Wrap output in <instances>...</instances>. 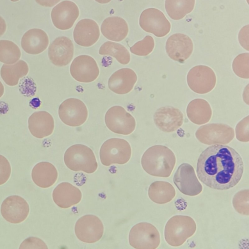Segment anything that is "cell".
<instances>
[{"label": "cell", "mask_w": 249, "mask_h": 249, "mask_svg": "<svg viewBox=\"0 0 249 249\" xmlns=\"http://www.w3.org/2000/svg\"><path fill=\"white\" fill-rule=\"evenodd\" d=\"M195 135L200 142L205 144H227L234 138V131L226 124H208L200 126Z\"/></svg>", "instance_id": "obj_7"}, {"label": "cell", "mask_w": 249, "mask_h": 249, "mask_svg": "<svg viewBox=\"0 0 249 249\" xmlns=\"http://www.w3.org/2000/svg\"><path fill=\"white\" fill-rule=\"evenodd\" d=\"M249 190H243L237 192L233 196L232 204L235 210L239 213L249 215Z\"/></svg>", "instance_id": "obj_35"}, {"label": "cell", "mask_w": 249, "mask_h": 249, "mask_svg": "<svg viewBox=\"0 0 249 249\" xmlns=\"http://www.w3.org/2000/svg\"><path fill=\"white\" fill-rule=\"evenodd\" d=\"M96 2L101 4H106L109 2L111 0H95Z\"/></svg>", "instance_id": "obj_43"}, {"label": "cell", "mask_w": 249, "mask_h": 249, "mask_svg": "<svg viewBox=\"0 0 249 249\" xmlns=\"http://www.w3.org/2000/svg\"><path fill=\"white\" fill-rule=\"evenodd\" d=\"M235 134L237 139L242 142L249 141V116L243 118L236 125Z\"/></svg>", "instance_id": "obj_36"}, {"label": "cell", "mask_w": 249, "mask_h": 249, "mask_svg": "<svg viewBox=\"0 0 249 249\" xmlns=\"http://www.w3.org/2000/svg\"><path fill=\"white\" fill-rule=\"evenodd\" d=\"M53 198L59 207L68 208L80 202L82 193L77 187L71 183L62 182L53 190Z\"/></svg>", "instance_id": "obj_24"}, {"label": "cell", "mask_w": 249, "mask_h": 249, "mask_svg": "<svg viewBox=\"0 0 249 249\" xmlns=\"http://www.w3.org/2000/svg\"><path fill=\"white\" fill-rule=\"evenodd\" d=\"M64 160L67 167L73 171H81L90 174L94 173L98 167L93 151L81 144L68 148L64 154Z\"/></svg>", "instance_id": "obj_4"}, {"label": "cell", "mask_w": 249, "mask_h": 249, "mask_svg": "<svg viewBox=\"0 0 249 249\" xmlns=\"http://www.w3.org/2000/svg\"><path fill=\"white\" fill-rule=\"evenodd\" d=\"M232 68L234 73L238 77L249 78V53H243L238 55L233 60Z\"/></svg>", "instance_id": "obj_33"}, {"label": "cell", "mask_w": 249, "mask_h": 249, "mask_svg": "<svg viewBox=\"0 0 249 249\" xmlns=\"http://www.w3.org/2000/svg\"><path fill=\"white\" fill-rule=\"evenodd\" d=\"M196 230V223L191 217L175 215L171 217L165 225V240L169 245L178 247L193 236Z\"/></svg>", "instance_id": "obj_3"}, {"label": "cell", "mask_w": 249, "mask_h": 249, "mask_svg": "<svg viewBox=\"0 0 249 249\" xmlns=\"http://www.w3.org/2000/svg\"><path fill=\"white\" fill-rule=\"evenodd\" d=\"M137 80V74L133 70L123 68L111 75L108 80V87L116 94H125L132 90Z\"/></svg>", "instance_id": "obj_21"}, {"label": "cell", "mask_w": 249, "mask_h": 249, "mask_svg": "<svg viewBox=\"0 0 249 249\" xmlns=\"http://www.w3.org/2000/svg\"><path fill=\"white\" fill-rule=\"evenodd\" d=\"M28 65L23 60H18L12 64H3L0 69V76L4 82L10 86L17 85L20 78L26 75Z\"/></svg>", "instance_id": "obj_29"}, {"label": "cell", "mask_w": 249, "mask_h": 249, "mask_svg": "<svg viewBox=\"0 0 249 249\" xmlns=\"http://www.w3.org/2000/svg\"><path fill=\"white\" fill-rule=\"evenodd\" d=\"M11 166L8 160L0 155V185L5 183L11 174Z\"/></svg>", "instance_id": "obj_37"}, {"label": "cell", "mask_w": 249, "mask_h": 249, "mask_svg": "<svg viewBox=\"0 0 249 249\" xmlns=\"http://www.w3.org/2000/svg\"><path fill=\"white\" fill-rule=\"evenodd\" d=\"M104 227L101 220L94 215H85L80 218L75 225V233L81 241L92 243L103 236Z\"/></svg>", "instance_id": "obj_13"}, {"label": "cell", "mask_w": 249, "mask_h": 249, "mask_svg": "<svg viewBox=\"0 0 249 249\" xmlns=\"http://www.w3.org/2000/svg\"><path fill=\"white\" fill-rule=\"evenodd\" d=\"M19 248L47 249L48 248L42 240L36 237H32L25 240L21 244Z\"/></svg>", "instance_id": "obj_38"}, {"label": "cell", "mask_w": 249, "mask_h": 249, "mask_svg": "<svg viewBox=\"0 0 249 249\" xmlns=\"http://www.w3.org/2000/svg\"><path fill=\"white\" fill-rule=\"evenodd\" d=\"M173 182L179 191L189 196H196L202 191V186L198 181L193 167L183 163L178 168L173 177Z\"/></svg>", "instance_id": "obj_12"}, {"label": "cell", "mask_w": 249, "mask_h": 249, "mask_svg": "<svg viewBox=\"0 0 249 249\" xmlns=\"http://www.w3.org/2000/svg\"><path fill=\"white\" fill-rule=\"evenodd\" d=\"M154 121L157 127L162 131L172 132L182 125L183 114L179 109L173 107H162L155 112Z\"/></svg>", "instance_id": "obj_18"}, {"label": "cell", "mask_w": 249, "mask_h": 249, "mask_svg": "<svg viewBox=\"0 0 249 249\" xmlns=\"http://www.w3.org/2000/svg\"><path fill=\"white\" fill-rule=\"evenodd\" d=\"M70 71L71 76L82 83L93 82L99 74L97 62L88 55H80L75 57L70 66Z\"/></svg>", "instance_id": "obj_14"}, {"label": "cell", "mask_w": 249, "mask_h": 249, "mask_svg": "<svg viewBox=\"0 0 249 249\" xmlns=\"http://www.w3.org/2000/svg\"><path fill=\"white\" fill-rule=\"evenodd\" d=\"M105 122L110 130L119 134H130L136 127L134 118L120 106H113L107 110L105 114Z\"/></svg>", "instance_id": "obj_8"}, {"label": "cell", "mask_w": 249, "mask_h": 249, "mask_svg": "<svg viewBox=\"0 0 249 249\" xmlns=\"http://www.w3.org/2000/svg\"><path fill=\"white\" fill-rule=\"evenodd\" d=\"M47 34L43 30L33 28L27 31L22 36L21 46L27 53L37 54L45 51L49 45Z\"/></svg>", "instance_id": "obj_23"}, {"label": "cell", "mask_w": 249, "mask_h": 249, "mask_svg": "<svg viewBox=\"0 0 249 249\" xmlns=\"http://www.w3.org/2000/svg\"><path fill=\"white\" fill-rule=\"evenodd\" d=\"M100 34L97 23L91 19L84 18L76 24L73 36L77 44L83 47H90L98 41Z\"/></svg>", "instance_id": "obj_20"}, {"label": "cell", "mask_w": 249, "mask_h": 249, "mask_svg": "<svg viewBox=\"0 0 249 249\" xmlns=\"http://www.w3.org/2000/svg\"><path fill=\"white\" fill-rule=\"evenodd\" d=\"M4 91V87L2 83L0 81V98L3 95Z\"/></svg>", "instance_id": "obj_42"}, {"label": "cell", "mask_w": 249, "mask_h": 249, "mask_svg": "<svg viewBox=\"0 0 249 249\" xmlns=\"http://www.w3.org/2000/svg\"><path fill=\"white\" fill-rule=\"evenodd\" d=\"M0 212L3 217L12 223L23 221L29 212V205L26 201L18 196H11L2 203Z\"/></svg>", "instance_id": "obj_17"}, {"label": "cell", "mask_w": 249, "mask_h": 249, "mask_svg": "<svg viewBox=\"0 0 249 249\" xmlns=\"http://www.w3.org/2000/svg\"><path fill=\"white\" fill-rule=\"evenodd\" d=\"M165 48L170 58L182 63L191 55L193 51V43L188 36L176 33L168 38Z\"/></svg>", "instance_id": "obj_16"}, {"label": "cell", "mask_w": 249, "mask_h": 249, "mask_svg": "<svg viewBox=\"0 0 249 249\" xmlns=\"http://www.w3.org/2000/svg\"><path fill=\"white\" fill-rule=\"evenodd\" d=\"M148 194L152 201L162 204L171 201L176 196V191L168 182L156 181L150 184Z\"/></svg>", "instance_id": "obj_28"}, {"label": "cell", "mask_w": 249, "mask_h": 249, "mask_svg": "<svg viewBox=\"0 0 249 249\" xmlns=\"http://www.w3.org/2000/svg\"><path fill=\"white\" fill-rule=\"evenodd\" d=\"M40 5L46 7H51L58 3L60 0H35Z\"/></svg>", "instance_id": "obj_40"}, {"label": "cell", "mask_w": 249, "mask_h": 249, "mask_svg": "<svg viewBox=\"0 0 249 249\" xmlns=\"http://www.w3.org/2000/svg\"><path fill=\"white\" fill-rule=\"evenodd\" d=\"M21 52L13 42L8 40H0V62L6 64H12L19 60Z\"/></svg>", "instance_id": "obj_32"}, {"label": "cell", "mask_w": 249, "mask_h": 249, "mask_svg": "<svg viewBox=\"0 0 249 249\" xmlns=\"http://www.w3.org/2000/svg\"><path fill=\"white\" fill-rule=\"evenodd\" d=\"M131 155V148L126 140L111 138L105 141L100 150V160L105 166L127 162Z\"/></svg>", "instance_id": "obj_5"}, {"label": "cell", "mask_w": 249, "mask_h": 249, "mask_svg": "<svg viewBox=\"0 0 249 249\" xmlns=\"http://www.w3.org/2000/svg\"><path fill=\"white\" fill-rule=\"evenodd\" d=\"M186 113L188 119L194 124L200 125L208 123L212 115V110L209 103L201 98L191 101L188 105Z\"/></svg>", "instance_id": "obj_27"}, {"label": "cell", "mask_w": 249, "mask_h": 249, "mask_svg": "<svg viewBox=\"0 0 249 249\" xmlns=\"http://www.w3.org/2000/svg\"><path fill=\"white\" fill-rule=\"evenodd\" d=\"M99 53L111 56L123 65L127 64L130 60V55L127 49L123 45L112 41L104 43L99 49Z\"/></svg>", "instance_id": "obj_31"}, {"label": "cell", "mask_w": 249, "mask_h": 249, "mask_svg": "<svg viewBox=\"0 0 249 249\" xmlns=\"http://www.w3.org/2000/svg\"><path fill=\"white\" fill-rule=\"evenodd\" d=\"M244 171L242 159L233 148L214 144L200 154L197 162L199 179L208 187L225 190L235 186Z\"/></svg>", "instance_id": "obj_1"}, {"label": "cell", "mask_w": 249, "mask_h": 249, "mask_svg": "<svg viewBox=\"0 0 249 249\" xmlns=\"http://www.w3.org/2000/svg\"><path fill=\"white\" fill-rule=\"evenodd\" d=\"M11 1H13V2H16V1H18L19 0H10Z\"/></svg>", "instance_id": "obj_44"}, {"label": "cell", "mask_w": 249, "mask_h": 249, "mask_svg": "<svg viewBox=\"0 0 249 249\" xmlns=\"http://www.w3.org/2000/svg\"><path fill=\"white\" fill-rule=\"evenodd\" d=\"M139 24L144 31L160 37L168 34L171 29L170 23L163 13L154 8L145 9L142 12Z\"/></svg>", "instance_id": "obj_11"}, {"label": "cell", "mask_w": 249, "mask_h": 249, "mask_svg": "<svg viewBox=\"0 0 249 249\" xmlns=\"http://www.w3.org/2000/svg\"><path fill=\"white\" fill-rule=\"evenodd\" d=\"M249 25L241 29L239 34V41L241 45L249 51Z\"/></svg>", "instance_id": "obj_39"}, {"label": "cell", "mask_w": 249, "mask_h": 249, "mask_svg": "<svg viewBox=\"0 0 249 249\" xmlns=\"http://www.w3.org/2000/svg\"><path fill=\"white\" fill-rule=\"evenodd\" d=\"M195 4V0H165V8L170 18L179 20L193 11Z\"/></svg>", "instance_id": "obj_30"}, {"label": "cell", "mask_w": 249, "mask_h": 249, "mask_svg": "<svg viewBox=\"0 0 249 249\" xmlns=\"http://www.w3.org/2000/svg\"><path fill=\"white\" fill-rule=\"evenodd\" d=\"M74 46L72 41L64 36L56 38L48 48V56L51 62L57 66L69 64L72 60Z\"/></svg>", "instance_id": "obj_19"}, {"label": "cell", "mask_w": 249, "mask_h": 249, "mask_svg": "<svg viewBox=\"0 0 249 249\" xmlns=\"http://www.w3.org/2000/svg\"><path fill=\"white\" fill-rule=\"evenodd\" d=\"M129 242L132 247L137 249H155L160 245V234L153 225L141 222L131 228Z\"/></svg>", "instance_id": "obj_6"}, {"label": "cell", "mask_w": 249, "mask_h": 249, "mask_svg": "<svg viewBox=\"0 0 249 249\" xmlns=\"http://www.w3.org/2000/svg\"><path fill=\"white\" fill-rule=\"evenodd\" d=\"M54 127V122L52 116L46 111L33 113L28 119V128L34 137L42 139L50 136Z\"/></svg>", "instance_id": "obj_22"}, {"label": "cell", "mask_w": 249, "mask_h": 249, "mask_svg": "<svg viewBox=\"0 0 249 249\" xmlns=\"http://www.w3.org/2000/svg\"><path fill=\"white\" fill-rule=\"evenodd\" d=\"M101 32L107 39L119 42L124 39L128 33V26L126 21L117 16L106 18L102 23Z\"/></svg>", "instance_id": "obj_25"}, {"label": "cell", "mask_w": 249, "mask_h": 249, "mask_svg": "<svg viewBox=\"0 0 249 249\" xmlns=\"http://www.w3.org/2000/svg\"><path fill=\"white\" fill-rule=\"evenodd\" d=\"M58 115L65 124L75 127L81 125L86 121L88 111L85 104L81 100L71 98L60 105Z\"/></svg>", "instance_id": "obj_10"}, {"label": "cell", "mask_w": 249, "mask_h": 249, "mask_svg": "<svg viewBox=\"0 0 249 249\" xmlns=\"http://www.w3.org/2000/svg\"><path fill=\"white\" fill-rule=\"evenodd\" d=\"M79 15L77 5L73 1L64 0L52 10L51 16L53 25L61 30L71 29Z\"/></svg>", "instance_id": "obj_15"}, {"label": "cell", "mask_w": 249, "mask_h": 249, "mask_svg": "<svg viewBox=\"0 0 249 249\" xmlns=\"http://www.w3.org/2000/svg\"><path fill=\"white\" fill-rule=\"evenodd\" d=\"M190 89L198 94H206L212 91L216 83L214 71L205 65H197L191 69L187 75Z\"/></svg>", "instance_id": "obj_9"}, {"label": "cell", "mask_w": 249, "mask_h": 249, "mask_svg": "<svg viewBox=\"0 0 249 249\" xmlns=\"http://www.w3.org/2000/svg\"><path fill=\"white\" fill-rule=\"evenodd\" d=\"M7 25L4 19L0 16V37L5 32Z\"/></svg>", "instance_id": "obj_41"}, {"label": "cell", "mask_w": 249, "mask_h": 249, "mask_svg": "<svg viewBox=\"0 0 249 249\" xmlns=\"http://www.w3.org/2000/svg\"><path fill=\"white\" fill-rule=\"evenodd\" d=\"M154 46L153 38L150 36H146L143 39L131 46L130 51L132 53L138 56H146L152 52Z\"/></svg>", "instance_id": "obj_34"}, {"label": "cell", "mask_w": 249, "mask_h": 249, "mask_svg": "<svg viewBox=\"0 0 249 249\" xmlns=\"http://www.w3.org/2000/svg\"><path fill=\"white\" fill-rule=\"evenodd\" d=\"M58 176L56 169L52 163L43 161L38 163L32 171L34 183L41 188H48L56 181Z\"/></svg>", "instance_id": "obj_26"}, {"label": "cell", "mask_w": 249, "mask_h": 249, "mask_svg": "<svg viewBox=\"0 0 249 249\" xmlns=\"http://www.w3.org/2000/svg\"><path fill=\"white\" fill-rule=\"evenodd\" d=\"M176 162L173 152L168 147L156 145L148 148L143 153L141 164L148 174L158 177H169Z\"/></svg>", "instance_id": "obj_2"}]
</instances>
